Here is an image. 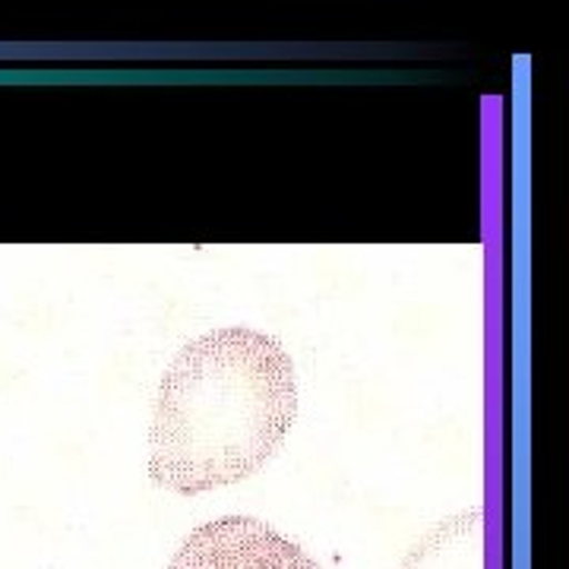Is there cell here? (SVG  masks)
Returning <instances> with one entry per match:
<instances>
[{
    "instance_id": "2",
    "label": "cell",
    "mask_w": 569,
    "mask_h": 569,
    "mask_svg": "<svg viewBox=\"0 0 569 569\" xmlns=\"http://www.w3.org/2000/svg\"><path fill=\"white\" fill-rule=\"evenodd\" d=\"M168 569H323L301 545L253 516H222L193 529Z\"/></svg>"
},
{
    "instance_id": "3",
    "label": "cell",
    "mask_w": 569,
    "mask_h": 569,
    "mask_svg": "<svg viewBox=\"0 0 569 569\" xmlns=\"http://www.w3.org/2000/svg\"><path fill=\"white\" fill-rule=\"evenodd\" d=\"M399 569H485V512L471 507L437 522Z\"/></svg>"
},
{
    "instance_id": "1",
    "label": "cell",
    "mask_w": 569,
    "mask_h": 569,
    "mask_svg": "<svg viewBox=\"0 0 569 569\" xmlns=\"http://www.w3.org/2000/svg\"><path fill=\"white\" fill-rule=\"evenodd\" d=\"M298 418L284 346L250 326L190 339L159 383L149 427V478L181 497L238 485L276 456Z\"/></svg>"
}]
</instances>
